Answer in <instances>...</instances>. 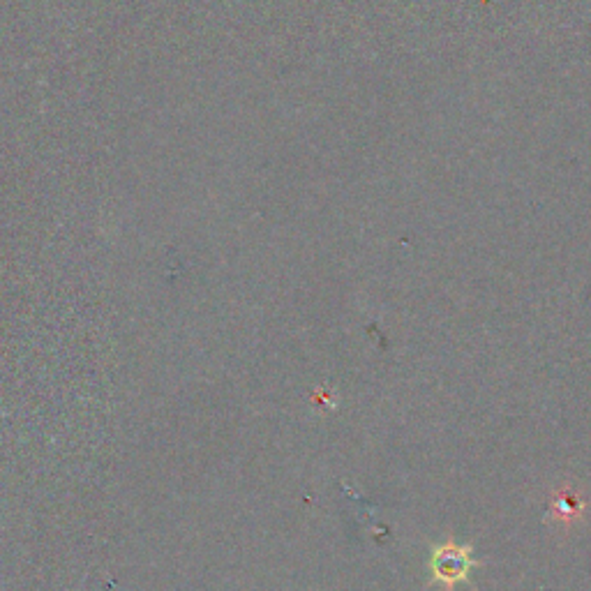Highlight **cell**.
<instances>
[{
    "label": "cell",
    "instance_id": "6da1fadb",
    "mask_svg": "<svg viewBox=\"0 0 591 591\" xmlns=\"http://www.w3.org/2000/svg\"><path fill=\"white\" fill-rule=\"evenodd\" d=\"M430 566H432V573H435V578L446 582V585H453V582H460L467 578L469 566H471L469 550L458 548V545L453 543L441 545V548L435 550V555H432Z\"/></svg>",
    "mask_w": 591,
    "mask_h": 591
}]
</instances>
